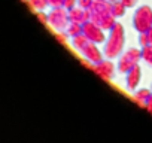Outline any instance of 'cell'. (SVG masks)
Instances as JSON below:
<instances>
[{"mask_svg":"<svg viewBox=\"0 0 152 143\" xmlns=\"http://www.w3.org/2000/svg\"><path fill=\"white\" fill-rule=\"evenodd\" d=\"M124 45H125V31H124V27L121 24H115L112 30H109V36L104 42V49H103V54L106 58L109 60H113V58H118L124 49Z\"/></svg>","mask_w":152,"mask_h":143,"instance_id":"1","label":"cell"},{"mask_svg":"<svg viewBox=\"0 0 152 143\" xmlns=\"http://www.w3.org/2000/svg\"><path fill=\"white\" fill-rule=\"evenodd\" d=\"M140 60H142V49L130 48L128 51H125L119 57V60H118V72H121V73H127L130 69H133L134 66L139 64Z\"/></svg>","mask_w":152,"mask_h":143,"instance_id":"2","label":"cell"},{"mask_svg":"<svg viewBox=\"0 0 152 143\" xmlns=\"http://www.w3.org/2000/svg\"><path fill=\"white\" fill-rule=\"evenodd\" d=\"M91 12H93L91 14V21L96 23L99 27H102L104 31L106 30H112L113 26L116 24L113 14H110V8L109 6L106 9H99V8H94L93 6V11Z\"/></svg>","mask_w":152,"mask_h":143,"instance_id":"3","label":"cell"},{"mask_svg":"<svg viewBox=\"0 0 152 143\" xmlns=\"http://www.w3.org/2000/svg\"><path fill=\"white\" fill-rule=\"evenodd\" d=\"M133 24L139 33H148L152 28V11L146 6L137 9V12L134 14Z\"/></svg>","mask_w":152,"mask_h":143,"instance_id":"4","label":"cell"},{"mask_svg":"<svg viewBox=\"0 0 152 143\" xmlns=\"http://www.w3.org/2000/svg\"><path fill=\"white\" fill-rule=\"evenodd\" d=\"M82 34L90 40V42H94V43H104L106 42V34H104V30L102 27H99L96 23L93 21H87L82 24Z\"/></svg>","mask_w":152,"mask_h":143,"instance_id":"5","label":"cell"},{"mask_svg":"<svg viewBox=\"0 0 152 143\" xmlns=\"http://www.w3.org/2000/svg\"><path fill=\"white\" fill-rule=\"evenodd\" d=\"M91 70L94 72L97 76H100L102 79H104V81H110V79L113 78V75H115V64H113L109 58H107V60L103 58L102 61L93 64Z\"/></svg>","mask_w":152,"mask_h":143,"instance_id":"6","label":"cell"},{"mask_svg":"<svg viewBox=\"0 0 152 143\" xmlns=\"http://www.w3.org/2000/svg\"><path fill=\"white\" fill-rule=\"evenodd\" d=\"M69 17L63 9H54L49 15H48V24L51 27H54L57 31H61L64 28H67L69 26Z\"/></svg>","mask_w":152,"mask_h":143,"instance_id":"7","label":"cell"},{"mask_svg":"<svg viewBox=\"0 0 152 143\" xmlns=\"http://www.w3.org/2000/svg\"><path fill=\"white\" fill-rule=\"evenodd\" d=\"M142 81V69L140 66H134L133 69H130L125 73V84H127V90L128 91H136L139 84Z\"/></svg>","mask_w":152,"mask_h":143,"instance_id":"8","label":"cell"},{"mask_svg":"<svg viewBox=\"0 0 152 143\" xmlns=\"http://www.w3.org/2000/svg\"><path fill=\"white\" fill-rule=\"evenodd\" d=\"M81 54H82L87 60H90L93 64L102 61L103 57H104L103 51H100V49L97 48V43H94V42H88V43L81 49Z\"/></svg>","mask_w":152,"mask_h":143,"instance_id":"9","label":"cell"},{"mask_svg":"<svg viewBox=\"0 0 152 143\" xmlns=\"http://www.w3.org/2000/svg\"><path fill=\"white\" fill-rule=\"evenodd\" d=\"M151 94H152L151 90H148V88H142V90H136V91H134L133 98H134V101H136L137 104H140L142 107H145V103L148 101V98H149Z\"/></svg>","mask_w":152,"mask_h":143,"instance_id":"10","label":"cell"},{"mask_svg":"<svg viewBox=\"0 0 152 143\" xmlns=\"http://www.w3.org/2000/svg\"><path fill=\"white\" fill-rule=\"evenodd\" d=\"M88 18H90V15H88L85 11H79V9L72 11L70 15H69L70 23H78V24H84V23H87Z\"/></svg>","mask_w":152,"mask_h":143,"instance_id":"11","label":"cell"},{"mask_svg":"<svg viewBox=\"0 0 152 143\" xmlns=\"http://www.w3.org/2000/svg\"><path fill=\"white\" fill-rule=\"evenodd\" d=\"M66 33H67V36H69V37H76V36L82 34V24H78V23H70V24L67 26Z\"/></svg>","mask_w":152,"mask_h":143,"instance_id":"12","label":"cell"},{"mask_svg":"<svg viewBox=\"0 0 152 143\" xmlns=\"http://www.w3.org/2000/svg\"><path fill=\"white\" fill-rule=\"evenodd\" d=\"M88 42H90V40H88L84 34H79V36H76V37H72V45H73V48L78 49L79 52H81V49H82Z\"/></svg>","mask_w":152,"mask_h":143,"instance_id":"13","label":"cell"},{"mask_svg":"<svg viewBox=\"0 0 152 143\" xmlns=\"http://www.w3.org/2000/svg\"><path fill=\"white\" fill-rule=\"evenodd\" d=\"M142 60L149 66L152 67V46H146V48H142Z\"/></svg>","mask_w":152,"mask_h":143,"instance_id":"14","label":"cell"},{"mask_svg":"<svg viewBox=\"0 0 152 143\" xmlns=\"http://www.w3.org/2000/svg\"><path fill=\"white\" fill-rule=\"evenodd\" d=\"M27 2H28L30 8L34 11H42L46 6V0H27Z\"/></svg>","mask_w":152,"mask_h":143,"instance_id":"15","label":"cell"},{"mask_svg":"<svg viewBox=\"0 0 152 143\" xmlns=\"http://www.w3.org/2000/svg\"><path fill=\"white\" fill-rule=\"evenodd\" d=\"M139 45H140V48H146V46H149L148 33H140V36H139Z\"/></svg>","mask_w":152,"mask_h":143,"instance_id":"16","label":"cell"},{"mask_svg":"<svg viewBox=\"0 0 152 143\" xmlns=\"http://www.w3.org/2000/svg\"><path fill=\"white\" fill-rule=\"evenodd\" d=\"M55 39L60 42V43H63V45H66L67 43V39H69V36H67V33H63V31H57V34H55Z\"/></svg>","mask_w":152,"mask_h":143,"instance_id":"17","label":"cell"},{"mask_svg":"<svg viewBox=\"0 0 152 143\" xmlns=\"http://www.w3.org/2000/svg\"><path fill=\"white\" fill-rule=\"evenodd\" d=\"M124 14V8L121 6V5H116L115 8H113V17H121Z\"/></svg>","mask_w":152,"mask_h":143,"instance_id":"18","label":"cell"},{"mask_svg":"<svg viewBox=\"0 0 152 143\" xmlns=\"http://www.w3.org/2000/svg\"><path fill=\"white\" fill-rule=\"evenodd\" d=\"M145 109H146L148 112H151V113H152V94L149 96V98H148V101L145 103Z\"/></svg>","mask_w":152,"mask_h":143,"instance_id":"19","label":"cell"},{"mask_svg":"<svg viewBox=\"0 0 152 143\" xmlns=\"http://www.w3.org/2000/svg\"><path fill=\"white\" fill-rule=\"evenodd\" d=\"M36 15H37V18H39L43 24H48V15H45L43 12H37Z\"/></svg>","mask_w":152,"mask_h":143,"instance_id":"20","label":"cell"},{"mask_svg":"<svg viewBox=\"0 0 152 143\" xmlns=\"http://www.w3.org/2000/svg\"><path fill=\"white\" fill-rule=\"evenodd\" d=\"M48 2L52 5V6H60L63 3V0H48Z\"/></svg>","mask_w":152,"mask_h":143,"instance_id":"21","label":"cell"},{"mask_svg":"<svg viewBox=\"0 0 152 143\" xmlns=\"http://www.w3.org/2000/svg\"><path fill=\"white\" fill-rule=\"evenodd\" d=\"M73 3H75L73 0H66V8H67V9H70V8L73 6Z\"/></svg>","mask_w":152,"mask_h":143,"instance_id":"22","label":"cell"},{"mask_svg":"<svg viewBox=\"0 0 152 143\" xmlns=\"http://www.w3.org/2000/svg\"><path fill=\"white\" fill-rule=\"evenodd\" d=\"M148 39H149V45L152 46V28L148 31Z\"/></svg>","mask_w":152,"mask_h":143,"instance_id":"23","label":"cell"},{"mask_svg":"<svg viewBox=\"0 0 152 143\" xmlns=\"http://www.w3.org/2000/svg\"><path fill=\"white\" fill-rule=\"evenodd\" d=\"M134 2H136V0H124V3H125L127 6H133Z\"/></svg>","mask_w":152,"mask_h":143,"instance_id":"24","label":"cell"},{"mask_svg":"<svg viewBox=\"0 0 152 143\" xmlns=\"http://www.w3.org/2000/svg\"><path fill=\"white\" fill-rule=\"evenodd\" d=\"M151 88H152V85H151Z\"/></svg>","mask_w":152,"mask_h":143,"instance_id":"25","label":"cell"}]
</instances>
